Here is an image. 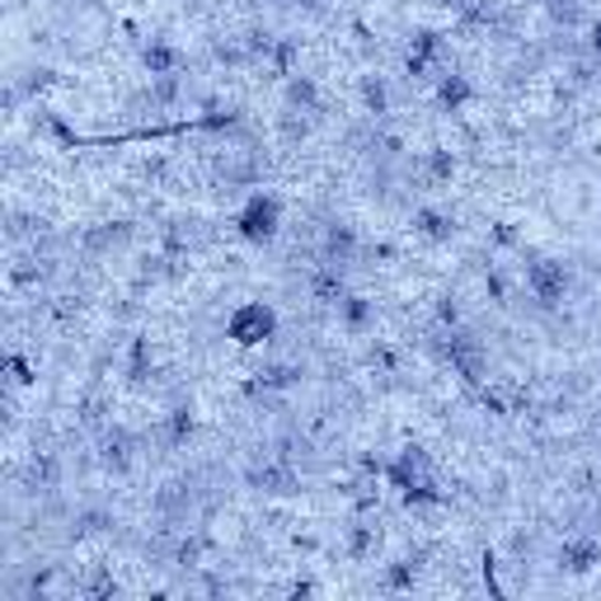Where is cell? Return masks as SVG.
Segmentation results:
<instances>
[{
  "instance_id": "277c9868",
  "label": "cell",
  "mask_w": 601,
  "mask_h": 601,
  "mask_svg": "<svg viewBox=\"0 0 601 601\" xmlns=\"http://www.w3.org/2000/svg\"><path fill=\"white\" fill-rule=\"evenodd\" d=\"M526 292H531V300L540 310H559L563 300H569L573 292V273H569V263H559V259H545V254H531L526 259Z\"/></svg>"
},
{
  "instance_id": "8992f818",
  "label": "cell",
  "mask_w": 601,
  "mask_h": 601,
  "mask_svg": "<svg viewBox=\"0 0 601 601\" xmlns=\"http://www.w3.org/2000/svg\"><path fill=\"white\" fill-rule=\"evenodd\" d=\"M207 169H212V188H217V193H225V198H235V193H244V188H254L259 175H263V165H259L254 150H240V146L212 150Z\"/></svg>"
},
{
  "instance_id": "52a82bcc",
  "label": "cell",
  "mask_w": 601,
  "mask_h": 601,
  "mask_svg": "<svg viewBox=\"0 0 601 601\" xmlns=\"http://www.w3.org/2000/svg\"><path fill=\"white\" fill-rule=\"evenodd\" d=\"M244 484L254 494H268V498H296L300 494V470L292 461H282L277 451H259V456L244 465Z\"/></svg>"
},
{
  "instance_id": "3957f363",
  "label": "cell",
  "mask_w": 601,
  "mask_h": 601,
  "mask_svg": "<svg viewBox=\"0 0 601 601\" xmlns=\"http://www.w3.org/2000/svg\"><path fill=\"white\" fill-rule=\"evenodd\" d=\"M437 352L446 357L451 371H456L470 390H479L488 381V344L475 329H465V325L461 329H442L437 334Z\"/></svg>"
},
{
  "instance_id": "ac0fdd59",
  "label": "cell",
  "mask_w": 601,
  "mask_h": 601,
  "mask_svg": "<svg viewBox=\"0 0 601 601\" xmlns=\"http://www.w3.org/2000/svg\"><path fill=\"white\" fill-rule=\"evenodd\" d=\"M597 563H601V540H597V536H588V531L563 536V545H559V569H563V573L582 578V573H592Z\"/></svg>"
},
{
  "instance_id": "d6a6232c",
  "label": "cell",
  "mask_w": 601,
  "mask_h": 601,
  "mask_svg": "<svg viewBox=\"0 0 601 601\" xmlns=\"http://www.w3.org/2000/svg\"><path fill=\"white\" fill-rule=\"evenodd\" d=\"M545 10H550V19H555V24H563V29L582 24V0H545Z\"/></svg>"
},
{
  "instance_id": "4fadbf2b",
  "label": "cell",
  "mask_w": 601,
  "mask_h": 601,
  "mask_svg": "<svg viewBox=\"0 0 601 601\" xmlns=\"http://www.w3.org/2000/svg\"><path fill=\"white\" fill-rule=\"evenodd\" d=\"M131 240H137V225H131V221H99V225H89V231L81 235V254L89 263H99L108 254H123Z\"/></svg>"
},
{
  "instance_id": "5bb4252c",
  "label": "cell",
  "mask_w": 601,
  "mask_h": 601,
  "mask_svg": "<svg viewBox=\"0 0 601 601\" xmlns=\"http://www.w3.org/2000/svg\"><path fill=\"white\" fill-rule=\"evenodd\" d=\"M282 108L306 113V118H315V123H325V113H329L325 89H319V81L306 75V71H292L287 81H282Z\"/></svg>"
},
{
  "instance_id": "cb8c5ba5",
  "label": "cell",
  "mask_w": 601,
  "mask_h": 601,
  "mask_svg": "<svg viewBox=\"0 0 601 601\" xmlns=\"http://www.w3.org/2000/svg\"><path fill=\"white\" fill-rule=\"evenodd\" d=\"M188 56L169 43V38H150V43H141V71L146 75H183Z\"/></svg>"
},
{
  "instance_id": "603a6c76",
  "label": "cell",
  "mask_w": 601,
  "mask_h": 601,
  "mask_svg": "<svg viewBox=\"0 0 601 601\" xmlns=\"http://www.w3.org/2000/svg\"><path fill=\"white\" fill-rule=\"evenodd\" d=\"M113 526H118V517H113L104 503H85V507H75V513H71L66 540H89V536H108Z\"/></svg>"
},
{
  "instance_id": "7c38bea8",
  "label": "cell",
  "mask_w": 601,
  "mask_h": 601,
  "mask_svg": "<svg viewBox=\"0 0 601 601\" xmlns=\"http://www.w3.org/2000/svg\"><path fill=\"white\" fill-rule=\"evenodd\" d=\"M315 259L334 263V268H352V263L362 259V235H357V225L352 221H325Z\"/></svg>"
},
{
  "instance_id": "836d02e7",
  "label": "cell",
  "mask_w": 601,
  "mask_h": 601,
  "mask_svg": "<svg viewBox=\"0 0 601 601\" xmlns=\"http://www.w3.org/2000/svg\"><path fill=\"white\" fill-rule=\"evenodd\" d=\"M81 592H89V597H118L123 588H118V578H113L108 569H104V563H99V569H89V578H85V588Z\"/></svg>"
},
{
  "instance_id": "f546056e",
  "label": "cell",
  "mask_w": 601,
  "mask_h": 601,
  "mask_svg": "<svg viewBox=\"0 0 601 601\" xmlns=\"http://www.w3.org/2000/svg\"><path fill=\"white\" fill-rule=\"evenodd\" d=\"M38 235H48V217L19 212V207H10V212H6V240L19 244V240H38Z\"/></svg>"
},
{
  "instance_id": "44dd1931",
  "label": "cell",
  "mask_w": 601,
  "mask_h": 601,
  "mask_svg": "<svg viewBox=\"0 0 601 601\" xmlns=\"http://www.w3.org/2000/svg\"><path fill=\"white\" fill-rule=\"evenodd\" d=\"M334 315H338V325H344L352 338H362V334H371L376 329V300L371 296H362V292H344V300L334 306Z\"/></svg>"
},
{
  "instance_id": "83f0119b",
  "label": "cell",
  "mask_w": 601,
  "mask_h": 601,
  "mask_svg": "<svg viewBox=\"0 0 601 601\" xmlns=\"http://www.w3.org/2000/svg\"><path fill=\"white\" fill-rule=\"evenodd\" d=\"M413 169H419V179H423L428 188H442V183L456 179V156H451L446 146H432V150H423Z\"/></svg>"
},
{
  "instance_id": "e0dca14e",
  "label": "cell",
  "mask_w": 601,
  "mask_h": 601,
  "mask_svg": "<svg viewBox=\"0 0 601 601\" xmlns=\"http://www.w3.org/2000/svg\"><path fill=\"white\" fill-rule=\"evenodd\" d=\"M456 212H446V207L437 202H423V207H413V235L428 240V244H451L456 240Z\"/></svg>"
},
{
  "instance_id": "2e32d148",
  "label": "cell",
  "mask_w": 601,
  "mask_h": 601,
  "mask_svg": "<svg viewBox=\"0 0 601 601\" xmlns=\"http://www.w3.org/2000/svg\"><path fill=\"white\" fill-rule=\"evenodd\" d=\"M306 292H310V300L315 306H338L344 300V292H348V268H334V263H310V273H306Z\"/></svg>"
},
{
  "instance_id": "d4e9b609",
  "label": "cell",
  "mask_w": 601,
  "mask_h": 601,
  "mask_svg": "<svg viewBox=\"0 0 601 601\" xmlns=\"http://www.w3.org/2000/svg\"><path fill=\"white\" fill-rule=\"evenodd\" d=\"M423 559H428V550L400 555L394 563H386V569H381L376 588H381V592H413V582H419V573H423Z\"/></svg>"
},
{
  "instance_id": "1f68e13d",
  "label": "cell",
  "mask_w": 601,
  "mask_h": 601,
  "mask_svg": "<svg viewBox=\"0 0 601 601\" xmlns=\"http://www.w3.org/2000/svg\"><path fill=\"white\" fill-rule=\"evenodd\" d=\"M432 315H437V329H461L465 325V310H461V300L456 296H437V306H432Z\"/></svg>"
},
{
  "instance_id": "ffe728a7",
  "label": "cell",
  "mask_w": 601,
  "mask_h": 601,
  "mask_svg": "<svg viewBox=\"0 0 601 601\" xmlns=\"http://www.w3.org/2000/svg\"><path fill=\"white\" fill-rule=\"evenodd\" d=\"M432 104H437V113H465L470 104H475V85H470V75L461 71H442L437 85H432Z\"/></svg>"
},
{
  "instance_id": "484cf974",
  "label": "cell",
  "mask_w": 601,
  "mask_h": 601,
  "mask_svg": "<svg viewBox=\"0 0 601 601\" xmlns=\"http://www.w3.org/2000/svg\"><path fill=\"white\" fill-rule=\"evenodd\" d=\"M179 94H183V75H146V89H141V108L150 113H165V108H175L179 104Z\"/></svg>"
},
{
  "instance_id": "e575fe53",
  "label": "cell",
  "mask_w": 601,
  "mask_h": 601,
  "mask_svg": "<svg viewBox=\"0 0 601 601\" xmlns=\"http://www.w3.org/2000/svg\"><path fill=\"white\" fill-rule=\"evenodd\" d=\"M10 371H14V386H29V381H33V376H29V362H24L19 352L10 357Z\"/></svg>"
},
{
  "instance_id": "ba28073f",
  "label": "cell",
  "mask_w": 601,
  "mask_h": 601,
  "mask_svg": "<svg viewBox=\"0 0 601 601\" xmlns=\"http://www.w3.org/2000/svg\"><path fill=\"white\" fill-rule=\"evenodd\" d=\"M94 456H99V470L113 479H127L137 470V456H141V442L137 432L123 428V423H104L94 432Z\"/></svg>"
},
{
  "instance_id": "9a60e30c",
  "label": "cell",
  "mask_w": 601,
  "mask_h": 601,
  "mask_svg": "<svg viewBox=\"0 0 601 601\" xmlns=\"http://www.w3.org/2000/svg\"><path fill=\"white\" fill-rule=\"evenodd\" d=\"M193 432H198V409H193V400H175V404L165 409L160 428H156V442H160L165 451H179V446L193 442Z\"/></svg>"
},
{
  "instance_id": "4316f807",
  "label": "cell",
  "mask_w": 601,
  "mask_h": 601,
  "mask_svg": "<svg viewBox=\"0 0 601 601\" xmlns=\"http://www.w3.org/2000/svg\"><path fill=\"white\" fill-rule=\"evenodd\" d=\"M150 376H156V352H150V338L137 334V338L127 344V386H131V390H146Z\"/></svg>"
},
{
  "instance_id": "f1b7e54d",
  "label": "cell",
  "mask_w": 601,
  "mask_h": 601,
  "mask_svg": "<svg viewBox=\"0 0 601 601\" xmlns=\"http://www.w3.org/2000/svg\"><path fill=\"white\" fill-rule=\"evenodd\" d=\"M56 277V259H24V263H14V268H10V282H14V287H48V282Z\"/></svg>"
},
{
  "instance_id": "30bf717a",
  "label": "cell",
  "mask_w": 601,
  "mask_h": 601,
  "mask_svg": "<svg viewBox=\"0 0 601 601\" xmlns=\"http://www.w3.org/2000/svg\"><path fill=\"white\" fill-rule=\"evenodd\" d=\"M404 71H409V81H432L437 85V75L451 71L446 66V38L442 33H413V43H409V56H404Z\"/></svg>"
},
{
  "instance_id": "9c48e42d",
  "label": "cell",
  "mask_w": 601,
  "mask_h": 601,
  "mask_svg": "<svg viewBox=\"0 0 601 601\" xmlns=\"http://www.w3.org/2000/svg\"><path fill=\"white\" fill-rule=\"evenodd\" d=\"M19 488L29 498H56L62 494V456L52 446H33L24 470H19Z\"/></svg>"
},
{
  "instance_id": "4dcf8cb0",
  "label": "cell",
  "mask_w": 601,
  "mask_h": 601,
  "mask_svg": "<svg viewBox=\"0 0 601 601\" xmlns=\"http://www.w3.org/2000/svg\"><path fill=\"white\" fill-rule=\"evenodd\" d=\"M315 127H319V123H315V118H306V113H292V108H282V113H277V137H282V146H300Z\"/></svg>"
},
{
  "instance_id": "6da1fadb",
  "label": "cell",
  "mask_w": 601,
  "mask_h": 601,
  "mask_svg": "<svg viewBox=\"0 0 601 601\" xmlns=\"http://www.w3.org/2000/svg\"><path fill=\"white\" fill-rule=\"evenodd\" d=\"M386 479L400 488L404 507H437V503H446V494L437 488V470H432V456L423 446H404L400 456L386 465Z\"/></svg>"
},
{
  "instance_id": "d6986e66",
  "label": "cell",
  "mask_w": 601,
  "mask_h": 601,
  "mask_svg": "<svg viewBox=\"0 0 601 601\" xmlns=\"http://www.w3.org/2000/svg\"><path fill=\"white\" fill-rule=\"evenodd\" d=\"M357 99H362V113L371 123H386L390 113H394V89L381 71H367V75H357Z\"/></svg>"
},
{
  "instance_id": "7a4b0ae2",
  "label": "cell",
  "mask_w": 601,
  "mask_h": 601,
  "mask_svg": "<svg viewBox=\"0 0 601 601\" xmlns=\"http://www.w3.org/2000/svg\"><path fill=\"white\" fill-rule=\"evenodd\" d=\"M198 503H202V475L198 470H183V475L165 479L150 494V517H156L160 531H183L198 517Z\"/></svg>"
},
{
  "instance_id": "7402d4cb",
  "label": "cell",
  "mask_w": 601,
  "mask_h": 601,
  "mask_svg": "<svg viewBox=\"0 0 601 601\" xmlns=\"http://www.w3.org/2000/svg\"><path fill=\"white\" fill-rule=\"evenodd\" d=\"M376 550H381V526H376V517H352L348 526H344V555L352 559V563H367Z\"/></svg>"
},
{
  "instance_id": "5b68a950",
  "label": "cell",
  "mask_w": 601,
  "mask_h": 601,
  "mask_svg": "<svg viewBox=\"0 0 601 601\" xmlns=\"http://www.w3.org/2000/svg\"><path fill=\"white\" fill-rule=\"evenodd\" d=\"M282 231V198L277 193H250L240 207V217H235V235L244 244H254V250H263V244H273Z\"/></svg>"
},
{
  "instance_id": "8fae6325",
  "label": "cell",
  "mask_w": 601,
  "mask_h": 601,
  "mask_svg": "<svg viewBox=\"0 0 601 601\" xmlns=\"http://www.w3.org/2000/svg\"><path fill=\"white\" fill-rule=\"evenodd\" d=\"M225 334H231L240 348H259V344H268V338L277 334V310H273V306H263V300H250V306H240V310L231 315V325H225Z\"/></svg>"
}]
</instances>
